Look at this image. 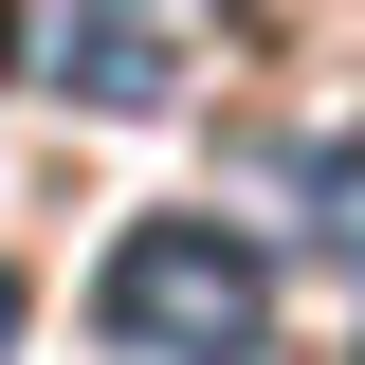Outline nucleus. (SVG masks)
Masks as SVG:
<instances>
[{
    "instance_id": "1",
    "label": "nucleus",
    "mask_w": 365,
    "mask_h": 365,
    "mask_svg": "<svg viewBox=\"0 0 365 365\" xmlns=\"http://www.w3.org/2000/svg\"><path fill=\"white\" fill-rule=\"evenodd\" d=\"M91 311H110L128 365H274V256L237 220H128Z\"/></svg>"
},
{
    "instance_id": "2",
    "label": "nucleus",
    "mask_w": 365,
    "mask_h": 365,
    "mask_svg": "<svg viewBox=\"0 0 365 365\" xmlns=\"http://www.w3.org/2000/svg\"><path fill=\"white\" fill-rule=\"evenodd\" d=\"M182 19H201V0H73L55 91H91V110H165V91H182Z\"/></svg>"
},
{
    "instance_id": "3",
    "label": "nucleus",
    "mask_w": 365,
    "mask_h": 365,
    "mask_svg": "<svg viewBox=\"0 0 365 365\" xmlns=\"http://www.w3.org/2000/svg\"><path fill=\"white\" fill-rule=\"evenodd\" d=\"M311 256H329V274H365V128H329V146H311Z\"/></svg>"
},
{
    "instance_id": "4",
    "label": "nucleus",
    "mask_w": 365,
    "mask_h": 365,
    "mask_svg": "<svg viewBox=\"0 0 365 365\" xmlns=\"http://www.w3.org/2000/svg\"><path fill=\"white\" fill-rule=\"evenodd\" d=\"M0 365H19V274H0Z\"/></svg>"
},
{
    "instance_id": "5",
    "label": "nucleus",
    "mask_w": 365,
    "mask_h": 365,
    "mask_svg": "<svg viewBox=\"0 0 365 365\" xmlns=\"http://www.w3.org/2000/svg\"><path fill=\"white\" fill-rule=\"evenodd\" d=\"M0 73H19V0H0Z\"/></svg>"
},
{
    "instance_id": "6",
    "label": "nucleus",
    "mask_w": 365,
    "mask_h": 365,
    "mask_svg": "<svg viewBox=\"0 0 365 365\" xmlns=\"http://www.w3.org/2000/svg\"><path fill=\"white\" fill-rule=\"evenodd\" d=\"M347 365H365V347H347Z\"/></svg>"
}]
</instances>
